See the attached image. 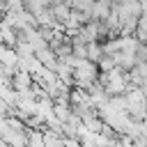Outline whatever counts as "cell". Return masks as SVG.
<instances>
[{"instance_id": "6da1fadb", "label": "cell", "mask_w": 147, "mask_h": 147, "mask_svg": "<svg viewBox=\"0 0 147 147\" xmlns=\"http://www.w3.org/2000/svg\"><path fill=\"white\" fill-rule=\"evenodd\" d=\"M99 64L83 57V60H74V85L80 87V90H90L92 85L99 83Z\"/></svg>"}, {"instance_id": "7a4b0ae2", "label": "cell", "mask_w": 147, "mask_h": 147, "mask_svg": "<svg viewBox=\"0 0 147 147\" xmlns=\"http://www.w3.org/2000/svg\"><path fill=\"white\" fill-rule=\"evenodd\" d=\"M129 74V80L138 87V90H142L145 94H147V62H138L131 71H126Z\"/></svg>"}]
</instances>
